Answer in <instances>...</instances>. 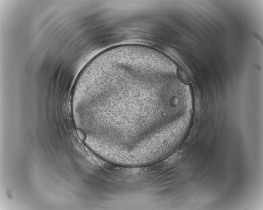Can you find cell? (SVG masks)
I'll return each instance as SVG.
<instances>
[{"mask_svg": "<svg viewBox=\"0 0 263 210\" xmlns=\"http://www.w3.org/2000/svg\"><path fill=\"white\" fill-rule=\"evenodd\" d=\"M178 74L179 78L182 80L183 82L185 84H189L190 83V80L187 75H186L185 73L181 69V68H178Z\"/></svg>", "mask_w": 263, "mask_h": 210, "instance_id": "6da1fadb", "label": "cell"}]
</instances>
